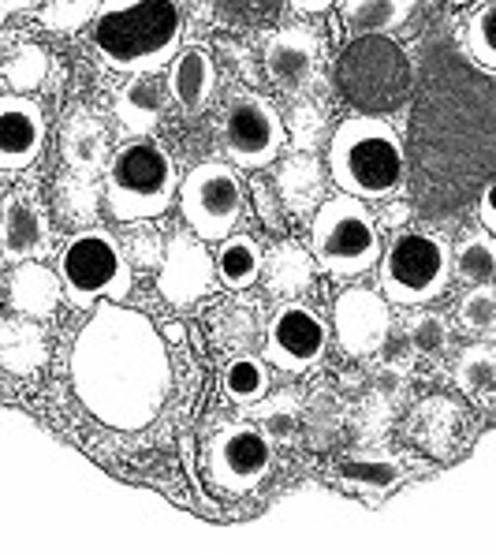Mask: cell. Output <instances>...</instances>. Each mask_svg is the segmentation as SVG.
<instances>
[{
    "instance_id": "1",
    "label": "cell",
    "mask_w": 496,
    "mask_h": 556,
    "mask_svg": "<svg viewBox=\"0 0 496 556\" xmlns=\"http://www.w3.org/2000/svg\"><path fill=\"white\" fill-rule=\"evenodd\" d=\"M72 389L109 430H147L173 392V363L157 325L142 311L101 299L72 344Z\"/></svg>"
},
{
    "instance_id": "2",
    "label": "cell",
    "mask_w": 496,
    "mask_h": 556,
    "mask_svg": "<svg viewBox=\"0 0 496 556\" xmlns=\"http://www.w3.org/2000/svg\"><path fill=\"white\" fill-rule=\"evenodd\" d=\"M90 38L113 72L161 75L183 41V8L179 0H101Z\"/></svg>"
},
{
    "instance_id": "3",
    "label": "cell",
    "mask_w": 496,
    "mask_h": 556,
    "mask_svg": "<svg viewBox=\"0 0 496 556\" xmlns=\"http://www.w3.org/2000/svg\"><path fill=\"white\" fill-rule=\"evenodd\" d=\"M329 179L363 202H389L407 184V150L384 116L355 113L329 139Z\"/></svg>"
},
{
    "instance_id": "4",
    "label": "cell",
    "mask_w": 496,
    "mask_h": 556,
    "mask_svg": "<svg viewBox=\"0 0 496 556\" xmlns=\"http://www.w3.org/2000/svg\"><path fill=\"white\" fill-rule=\"evenodd\" d=\"M332 83L355 113L389 116L415 90V67L389 34H351L332 64Z\"/></svg>"
},
{
    "instance_id": "5",
    "label": "cell",
    "mask_w": 496,
    "mask_h": 556,
    "mask_svg": "<svg viewBox=\"0 0 496 556\" xmlns=\"http://www.w3.org/2000/svg\"><path fill=\"white\" fill-rule=\"evenodd\" d=\"M105 210L119 225L157 220L176 202V161L153 135L119 142L105 165Z\"/></svg>"
},
{
    "instance_id": "6",
    "label": "cell",
    "mask_w": 496,
    "mask_h": 556,
    "mask_svg": "<svg viewBox=\"0 0 496 556\" xmlns=\"http://www.w3.org/2000/svg\"><path fill=\"white\" fill-rule=\"evenodd\" d=\"M381 232L363 199L340 191L318 205L310 220V254L321 273L351 280L381 262Z\"/></svg>"
},
{
    "instance_id": "7",
    "label": "cell",
    "mask_w": 496,
    "mask_h": 556,
    "mask_svg": "<svg viewBox=\"0 0 496 556\" xmlns=\"http://www.w3.org/2000/svg\"><path fill=\"white\" fill-rule=\"evenodd\" d=\"M452 277V243L437 232L399 228L392 243L381 251L378 285L389 303L396 306H425L448 292Z\"/></svg>"
},
{
    "instance_id": "8",
    "label": "cell",
    "mask_w": 496,
    "mask_h": 556,
    "mask_svg": "<svg viewBox=\"0 0 496 556\" xmlns=\"http://www.w3.org/2000/svg\"><path fill=\"white\" fill-rule=\"evenodd\" d=\"M60 285H64V299L75 311L98 306L101 299L124 303L131 295L135 269L124 254V243L105 232V228H79L64 243L56 258Z\"/></svg>"
},
{
    "instance_id": "9",
    "label": "cell",
    "mask_w": 496,
    "mask_h": 556,
    "mask_svg": "<svg viewBox=\"0 0 496 556\" xmlns=\"http://www.w3.org/2000/svg\"><path fill=\"white\" fill-rule=\"evenodd\" d=\"M217 131L220 147H225L236 168L272 165L288 142V127L284 116L277 113V105L246 87H232V93L225 98Z\"/></svg>"
},
{
    "instance_id": "10",
    "label": "cell",
    "mask_w": 496,
    "mask_h": 556,
    "mask_svg": "<svg viewBox=\"0 0 496 556\" xmlns=\"http://www.w3.org/2000/svg\"><path fill=\"white\" fill-rule=\"evenodd\" d=\"M179 210H183L187 228H194L205 243H220L225 236H232L246 210V191L236 165H225V161L194 165L179 184Z\"/></svg>"
},
{
    "instance_id": "11",
    "label": "cell",
    "mask_w": 496,
    "mask_h": 556,
    "mask_svg": "<svg viewBox=\"0 0 496 556\" xmlns=\"http://www.w3.org/2000/svg\"><path fill=\"white\" fill-rule=\"evenodd\" d=\"M272 470V441L258 422H228L205 441V478L225 497H246Z\"/></svg>"
},
{
    "instance_id": "12",
    "label": "cell",
    "mask_w": 496,
    "mask_h": 556,
    "mask_svg": "<svg viewBox=\"0 0 496 556\" xmlns=\"http://www.w3.org/2000/svg\"><path fill=\"white\" fill-rule=\"evenodd\" d=\"M329 352V325L310 303L284 299L265 325V363L284 374H310Z\"/></svg>"
},
{
    "instance_id": "13",
    "label": "cell",
    "mask_w": 496,
    "mask_h": 556,
    "mask_svg": "<svg viewBox=\"0 0 496 556\" xmlns=\"http://www.w3.org/2000/svg\"><path fill=\"white\" fill-rule=\"evenodd\" d=\"M217 258L194 228L165 239V258L157 265V292L176 311H191L217 288Z\"/></svg>"
},
{
    "instance_id": "14",
    "label": "cell",
    "mask_w": 496,
    "mask_h": 556,
    "mask_svg": "<svg viewBox=\"0 0 496 556\" xmlns=\"http://www.w3.org/2000/svg\"><path fill=\"white\" fill-rule=\"evenodd\" d=\"M265 75L288 98H306L321 83L325 41L310 23H284L269 34L262 53Z\"/></svg>"
},
{
    "instance_id": "15",
    "label": "cell",
    "mask_w": 496,
    "mask_h": 556,
    "mask_svg": "<svg viewBox=\"0 0 496 556\" xmlns=\"http://www.w3.org/2000/svg\"><path fill=\"white\" fill-rule=\"evenodd\" d=\"M332 332L347 358L378 355L392 337V303L373 288H347L332 306Z\"/></svg>"
},
{
    "instance_id": "16",
    "label": "cell",
    "mask_w": 496,
    "mask_h": 556,
    "mask_svg": "<svg viewBox=\"0 0 496 556\" xmlns=\"http://www.w3.org/2000/svg\"><path fill=\"white\" fill-rule=\"evenodd\" d=\"M53 251V220L38 191L20 187L4 199V220H0V254L8 262H41Z\"/></svg>"
},
{
    "instance_id": "17",
    "label": "cell",
    "mask_w": 496,
    "mask_h": 556,
    "mask_svg": "<svg viewBox=\"0 0 496 556\" xmlns=\"http://www.w3.org/2000/svg\"><path fill=\"white\" fill-rule=\"evenodd\" d=\"M46 150V113L30 93L0 98V168L23 173Z\"/></svg>"
},
{
    "instance_id": "18",
    "label": "cell",
    "mask_w": 496,
    "mask_h": 556,
    "mask_svg": "<svg viewBox=\"0 0 496 556\" xmlns=\"http://www.w3.org/2000/svg\"><path fill=\"white\" fill-rule=\"evenodd\" d=\"M168 87L157 79V75H127V83L116 90L113 98V119L116 127L135 139V135H153L165 119V109H168Z\"/></svg>"
},
{
    "instance_id": "19",
    "label": "cell",
    "mask_w": 496,
    "mask_h": 556,
    "mask_svg": "<svg viewBox=\"0 0 496 556\" xmlns=\"http://www.w3.org/2000/svg\"><path fill=\"white\" fill-rule=\"evenodd\" d=\"M60 150H64V165L87 176H105V165L113 157L109 147V127L101 124L98 113L87 105H75L60 124Z\"/></svg>"
},
{
    "instance_id": "20",
    "label": "cell",
    "mask_w": 496,
    "mask_h": 556,
    "mask_svg": "<svg viewBox=\"0 0 496 556\" xmlns=\"http://www.w3.org/2000/svg\"><path fill=\"white\" fill-rule=\"evenodd\" d=\"M168 98L183 109L187 116H199L213 105V93H217V64L213 53L202 46L179 49L168 64Z\"/></svg>"
},
{
    "instance_id": "21",
    "label": "cell",
    "mask_w": 496,
    "mask_h": 556,
    "mask_svg": "<svg viewBox=\"0 0 496 556\" xmlns=\"http://www.w3.org/2000/svg\"><path fill=\"white\" fill-rule=\"evenodd\" d=\"M280 194V205H284L288 217L303 220L314 217L318 205L325 202V165L318 161V153L310 150H295L280 161L277 179H272Z\"/></svg>"
},
{
    "instance_id": "22",
    "label": "cell",
    "mask_w": 496,
    "mask_h": 556,
    "mask_svg": "<svg viewBox=\"0 0 496 556\" xmlns=\"http://www.w3.org/2000/svg\"><path fill=\"white\" fill-rule=\"evenodd\" d=\"M8 303L15 314H27L34 321L53 318L56 306L64 303L60 273L41 262H15V269L8 273Z\"/></svg>"
},
{
    "instance_id": "23",
    "label": "cell",
    "mask_w": 496,
    "mask_h": 556,
    "mask_svg": "<svg viewBox=\"0 0 496 556\" xmlns=\"http://www.w3.org/2000/svg\"><path fill=\"white\" fill-rule=\"evenodd\" d=\"M463 433V407L448 396L422 400L407 418V438L425 448L430 456H452Z\"/></svg>"
},
{
    "instance_id": "24",
    "label": "cell",
    "mask_w": 496,
    "mask_h": 556,
    "mask_svg": "<svg viewBox=\"0 0 496 556\" xmlns=\"http://www.w3.org/2000/svg\"><path fill=\"white\" fill-rule=\"evenodd\" d=\"M314 273H318V262L295 239H277L265 251L262 277H265V292L272 299H303L314 288Z\"/></svg>"
},
{
    "instance_id": "25",
    "label": "cell",
    "mask_w": 496,
    "mask_h": 556,
    "mask_svg": "<svg viewBox=\"0 0 496 556\" xmlns=\"http://www.w3.org/2000/svg\"><path fill=\"white\" fill-rule=\"evenodd\" d=\"M49 363V340L41 325L15 314V318L0 321V370L15 374V378H30Z\"/></svg>"
},
{
    "instance_id": "26",
    "label": "cell",
    "mask_w": 496,
    "mask_h": 556,
    "mask_svg": "<svg viewBox=\"0 0 496 556\" xmlns=\"http://www.w3.org/2000/svg\"><path fill=\"white\" fill-rule=\"evenodd\" d=\"M53 202H56L60 220H64L67 228H75V232H79V228H90L93 220H98L101 202H105V187H101L93 176L75 173V168H72L67 176L56 179Z\"/></svg>"
},
{
    "instance_id": "27",
    "label": "cell",
    "mask_w": 496,
    "mask_h": 556,
    "mask_svg": "<svg viewBox=\"0 0 496 556\" xmlns=\"http://www.w3.org/2000/svg\"><path fill=\"white\" fill-rule=\"evenodd\" d=\"M262 262H265V251L254 236H246V232L225 236L217 251V280L228 292H246V288L262 277Z\"/></svg>"
},
{
    "instance_id": "28",
    "label": "cell",
    "mask_w": 496,
    "mask_h": 556,
    "mask_svg": "<svg viewBox=\"0 0 496 556\" xmlns=\"http://www.w3.org/2000/svg\"><path fill=\"white\" fill-rule=\"evenodd\" d=\"M418 0H340V15L351 34H392L415 15Z\"/></svg>"
},
{
    "instance_id": "29",
    "label": "cell",
    "mask_w": 496,
    "mask_h": 556,
    "mask_svg": "<svg viewBox=\"0 0 496 556\" xmlns=\"http://www.w3.org/2000/svg\"><path fill=\"white\" fill-rule=\"evenodd\" d=\"M452 269H456V280L463 285H489L496 277V236L489 228H470L463 239L452 251Z\"/></svg>"
},
{
    "instance_id": "30",
    "label": "cell",
    "mask_w": 496,
    "mask_h": 556,
    "mask_svg": "<svg viewBox=\"0 0 496 556\" xmlns=\"http://www.w3.org/2000/svg\"><path fill=\"white\" fill-rule=\"evenodd\" d=\"M269 366L258 355H232V363L220 374V392L228 404L236 407H254L269 392Z\"/></svg>"
},
{
    "instance_id": "31",
    "label": "cell",
    "mask_w": 496,
    "mask_h": 556,
    "mask_svg": "<svg viewBox=\"0 0 496 556\" xmlns=\"http://www.w3.org/2000/svg\"><path fill=\"white\" fill-rule=\"evenodd\" d=\"M251 422H258L269 441L295 438V430L303 426V396H298V389L265 392L258 404H254Z\"/></svg>"
},
{
    "instance_id": "32",
    "label": "cell",
    "mask_w": 496,
    "mask_h": 556,
    "mask_svg": "<svg viewBox=\"0 0 496 556\" xmlns=\"http://www.w3.org/2000/svg\"><path fill=\"white\" fill-rule=\"evenodd\" d=\"M459 392L467 396H493L496 392V344H470L456 355L452 366Z\"/></svg>"
},
{
    "instance_id": "33",
    "label": "cell",
    "mask_w": 496,
    "mask_h": 556,
    "mask_svg": "<svg viewBox=\"0 0 496 556\" xmlns=\"http://www.w3.org/2000/svg\"><path fill=\"white\" fill-rule=\"evenodd\" d=\"M407 344L418 358H444L452 348V321L444 318L441 311H425V306H415V314L404 325Z\"/></svg>"
},
{
    "instance_id": "34",
    "label": "cell",
    "mask_w": 496,
    "mask_h": 556,
    "mask_svg": "<svg viewBox=\"0 0 496 556\" xmlns=\"http://www.w3.org/2000/svg\"><path fill=\"white\" fill-rule=\"evenodd\" d=\"M284 127H288V139H292L295 150H321L329 135V109L321 101H314L310 93L306 98H295V105L288 109L284 116Z\"/></svg>"
},
{
    "instance_id": "35",
    "label": "cell",
    "mask_w": 496,
    "mask_h": 556,
    "mask_svg": "<svg viewBox=\"0 0 496 556\" xmlns=\"http://www.w3.org/2000/svg\"><path fill=\"white\" fill-rule=\"evenodd\" d=\"M0 75H4L12 93H34L49 75V53L41 46H34V41H23V46H15L12 53L4 56Z\"/></svg>"
},
{
    "instance_id": "36",
    "label": "cell",
    "mask_w": 496,
    "mask_h": 556,
    "mask_svg": "<svg viewBox=\"0 0 496 556\" xmlns=\"http://www.w3.org/2000/svg\"><path fill=\"white\" fill-rule=\"evenodd\" d=\"M467 56L485 72H496V0H478L463 27Z\"/></svg>"
},
{
    "instance_id": "37",
    "label": "cell",
    "mask_w": 496,
    "mask_h": 556,
    "mask_svg": "<svg viewBox=\"0 0 496 556\" xmlns=\"http://www.w3.org/2000/svg\"><path fill=\"white\" fill-rule=\"evenodd\" d=\"M254 332H258V321H254L251 306L236 303L213 314V344H217L220 352L236 355V352H243V348H251Z\"/></svg>"
},
{
    "instance_id": "38",
    "label": "cell",
    "mask_w": 496,
    "mask_h": 556,
    "mask_svg": "<svg viewBox=\"0 0 496 556\" xmlns=\"http://www.w3.org/2000/svg\"><path fill=\"white\" fill-rule=\"evenodd\" d=\"M456 321L463 325L467 332H474V337H489L496 332V288L493 280L489 285H470L463 299H459L456 306Z\"/></svg>"
},
{
    "instance_id": "39",
    "label": "cell",
    "mask_w": 496,
    "mask_h": 556,
    "mask_svg": "<svg viewBox=\"0 0 496 556\" xmlns=\"http://www.w3.org/2000/svg\"><path fill=\"white\" fill-rule=\"evenodd\" d=\"M101 0H41L38 20L41 27L56 30V34H79L87 23H93Z\"/></svg>"
},
{
    "instance_id": "40",
    "label": "cell",
    "mask_w": 496,
    "mask_h": 556,
    "mask_svg": "<svg viewBox=\"0 0 496 556\" xmlns=\"http://www.w3.org/2000/svg\"><path fill=\"white\" fill-rule=\"evenodd\" d=\"M119 243H124V254H127V262H131L135 273L157 269L161 258H165V239H161L157 228H150L147 220H135L131 232L119 239Z\"/></svg>"
},
{
    "instance_id": "41",
    "label": "cell",
    "mask_w": 496,
    "mask_h": 556,
    "mask_svg": "<svg viewBox=\"0 0 496 556\" xmlns=\"http://www.w3.org/2000/svg\"><path fill=\"white\" fill-rule=\"evenodd\" d=\"M396 482H399V464H392V459H358V464L347 467V485H358V490L384 493Z\"/></svg>"
},
{
    "instance_id": "42",
    "label": "cell",
    "mask_w": 496,
    "mask_h": 556,
    "mask_svg": "<svg viewBox=\"0 0 496 556\" xmlns=\"http://www.w3.org/2000/svg\"><path fill=\"white\" fill-rule=\"evenodd\" d=\"M389 418H392L389 400H384L381 392H373V396L363 404V410H358V426H355V430H358V441H363V444H373L384 430H389Z\"/></svg>"
},
{
    "instance_id": "43",
    "label": "cell",
    "mask_w": 496,
    "mask_h": 556,
    "mask_svg": "<svg viewBox=\"0 0 496 556\" xmlns=\"http://www.w3.org/2000/svg\"><path fill=\"white\" fill-rule=\"evenodd\" d=\"M254 205H258V217L269 232H284V205H280L277 187H269L265 179H254Z\"/></svg>"
},
{
    "instance_id": "44",
    "label": "cell",
    "mask_w": 496,
    "mask_h": 556,
    "mask_svg": "<svg viewBox=\"0 0 496 556\" xmlns=\"http://www.w3.org/2000/svg\"><path fill=\"white\" fill-rule=\"evenodd\" d=\"M478 220H482V225L496 236V176L485 184L482 199H478Z\"/></svg>"
},
{
    "instance_id": "45",
    "label": "cell",
    "mask_w": 496,
    "mask_h": 556,
    "mask_svg": "<svg viewBox=\"0 0 496 556\" xmlns=\"http://www.w3.org/2000/svg\"><path fill=\"white\" fill-rule=\"evenodd\" d=\"M404 370L399 366H384V370L378 374V389L373 392H381V396H396L399 389H404Z\"/></svg>"
},
{
    "instance_id": "46",
    "label": "cell",
    "mask_w": 496,
    "mask_h": 556,
    "mask_svg": "<svg viewBox=\"0 0 496 556\" xmlns=\"http://www.w3.org/2000/svg\"><path fill=\"white\" fill-rule=\"evenodd\" d=\"M407 220H410V205L389 199V205H384V213H381V225L384 228H404Z\"/></svg>"
},
{
    "instance_id": "47",
    "label": "cell",
    "mask_w": 496,
    "mask_h": 556,
    "mask_svg": "<svg viewBox=\"0 0 496 556\" xmlns=\"http://www.w3.org/2000/svg\"><path fill=\"white\" fill-rule=\"evenodd\" d=\"M288 4H292L298 15H321V12H329L332 4H340V0H288Z\"/></svg>"
},
{
    "instance_id": "48",
    "label": "cell",
    "mask_w": 496,
    "mask_h": 556,
    "mask_svg": "<svg viewBox=\"0 0 496 556\" xmlns=\"http://www.w3.org/2000/svg\"><path fill=\"white\" fill-rule=\"evenodd\" d=\"M41 0H0V20H8V15H20L27 12V8H38Z\"/></svg>"
},
{
    "instance_id": "49",
    "label": "cell",
    "mask_w": 496,
    "mask_h": 556,
    "mask_svg": "<svg viewBox=\"0 0 496 556\" xmlns=\"http://www.w3.org/2000/svg\"><path fill=\"white\" fill-rule=\"evenodd\" d=\"M4 199H8V194L0 191V220H4Z\"/></svg>"
},
{
    "instance_id": "50",
    "label": "cell",
    "mask_w": 496,
    "mask_h": 556,
    "mask_svg": "<svg viewBox=\"0 0 496 556\" xmlns=\"http://www.w3.org/2000/svg\"><path fill=\"white\" fill-rule=\"evenodd\" d=\"M452 4H467V0H452Z\"/></svg>"
}]
</instances>
